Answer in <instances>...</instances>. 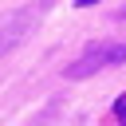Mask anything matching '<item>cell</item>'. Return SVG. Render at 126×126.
Returning <instances> with one entry per match:
<instances>
[{"label": "cell", "instance_id": "3957f363", "mask_svg": "<svg viewBox=\"0 0 126 126\" xmlns=\"http://www.w3.org/2000/svg\"><path fill=\"white\" fill-rule=\"evenodd\" d=\"M114 118L126 126V98H118V102H114Z\"/></svg>", "mask_w": 126, "mask_h": 126}, {"label": "cell", "instance_id": "6da1fadb", "mask_svg": "<svg viewBox=\"0 0 126 126\" xmlns=\"http://www.w3.org/2000/svg\"><path fill=\"white\" fill-rule=\"evenodd\" d=\"M118 63H126V43H118V39H98V43H91V47L67 67V79H87V75L106 71V67H118Z\"/></svg>", "mask_w": 126, "mask_h": 126}, {"label": "cell", "instance_id": "7a4b0ae2", "mask_svg": "<svg viewBox=\"0 0 126 126\" xmlns=\"http://www.w3.org/2000/svg\"><path fill=\"white\" fill-rule=\"evenodd\" d=\"M35 20H39V8H20V12L4 16V20H0V51L16 47V43L32 32V24H35Z\"/></svg>", "mask_w": 126, "mask_h": 126}, {"label": "cell", "instance_id": "277c9868", "mask_svg": "<svg viewBox=\"0 0 126 126\" xmlns=\"http://www.w3.org/2000/svg\"><path fill=\"white\" fill-rule=\"evenodd\" d=\"M91 4H98V0H75V8H91Z\"/></svg>", "mask_w": 126, "mask_h": 126}]
</instances>
